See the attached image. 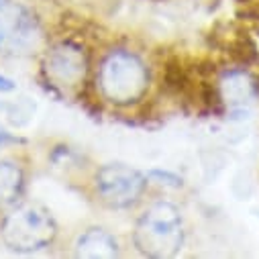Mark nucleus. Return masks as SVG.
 Masks as SVG:
<instances>
[{
    "label": "nucleus",
    "instance_id": "9",
    "mask_svg": "<svg viewBox=\"0 0 259 259\" xmlns=\"http://www.w3.org/2000/svg\"><path fill=\"white\" fill-rule=\"evenodd\" d=\"M147 178L153 180V182H157V184H163L167 188H182L184 186L182 178H178L171 171H163V169H151V171H147Z\"/></svg>",
    "mask_w": 259,
    "mask_h": 259
},
{
    "label": "nucleus",
    "instance_id": "1",
    "mask_svg": "<svg viewBox=\"0 0 259 259\" xmlns=\"http://www.w3.org/2000/svg\"><path fill=\"white\" fill-rule=\"evenodd\" d=\"M96 88L100 96L116 106L143 100L149 88V68L145 59L131 49L104 53L96 68Z\"/></svg>",
    "mask_w": 259,
    "mask_h": 259
},
{
    "label": "nucleus",
    "instance_id": "4",
    "mask_svg": "<svg viewBox=\"0 0 259 259\" xmlns=\"http://www.w3.org/2000/svg\"><path fill=\"white\" fill-rule=\"evenodd\" d=\"M94 190L104 206L124 210L143 200L147 192V176L124 163H104L96 169Z\"/></svg>",
    "mask_w": 259,
    "mask_h": 259
},
{
    "label": "nucleus",
    "instance_id": "2",
    "mask_svg": "<svg viewBox=\"0 0 259 259\" xmlns=\"http://www.w3.org/2000/svg\"><path fill=\"white\" fill-rule=\"evenodd\" d=\"M133 243L149 257L176 255L184 245V219L178 206L165 200L149 204L137 219Z\"/></svg>",
    "mask_w": 259,
    "mask_h": 259
},
{
    "label": "nucleus",
    "instance_id": "5",
    "mask_svg": "<svg viewBox=\"0 0 259 259\" xmlns=\"http://www.w3.org/2000/svg\"><path fill=\"white\" fill-rule=\"evenodd\" d=\"M43 70L49 82L59 88H76L84 82L88 72V55L76 41H57L43 59Z\"/></svg>",
    "mask_w": 259,
    "mask_h": 259
},
{
    "label": "nucleus",
    "instance_id": "10",
    "mask_svg": "<svg viewBox=\"0 0 259 259\" xmlns=\"http://www.w3.org/2000/svg\"><path fill=\"white\" fill-rule=\"evenodd\" d=\"M17 139L11 135V133H7L3 126H0V147H5V145H9V143H15Z\"/></svg>",
    "mask_w": 259,
    "mask_h": 259
},
{
    "label": "nucleus",
    "instance_id": "3",
    "mask_svg": "<svg viewBox=\"0 0 259 259\" xmlns=\"http://www.w3.org/2000/svg\"><path fill=\"white\" fill-rule=\"evenodd\" d=\"M0 231L11 249L31 253L41 251L53 243L57 225L47 208L39 204H21L5 217Z\"/></svg>",
    "mask_w": 259,
    "mask_h": 259
},
{
    "label": "nucleus",
    "instance_id": "6",
    "mask_svg": "<svg viewBox=\"0 0 259 259\" xmlns=\"http://www.w3.org/2000/svg\"><path fill=\"white\" fill-rule=\"evenodd\" d=\"M217 90L225 104L233 108H245L251 102H255L259 94V84L245 70H229L219 80Z\"/></svg>",
    "mask_w": 259,
    "mask_h": 259
},
{
    "label": "nucleus",
    "instance_id": "7",
    "mask_svg": "<svg viewBox=\"0 0 259 259\" xmlns=\"http://www.w3.org/2000/svg\"><path fill=\"white\" fill-rule=\"evenodd\" d=\"M74 253L78 257H116L118 255V241L116 237L104 227H88L84 229L76 243Z\"/></svg>",
    "mask_w": 259,
    "mask_h": 259
},
{
    "label": "nucleus",
    "instance_id": "12",
    "mask_svg": "<svg viewBox=\"0 0 259 259\" xmlns=\"http://www.w3.org/2000/svg\"><path fill=\"white\" fill-rule=\"evenodd\" d=\"M0 5H3V0H0Z\"/></svg>",
    "mask_w": 259,
    "mask_h": 259
},
{
    "label": "nucleus",
    "instance_id": "11",
    "mask_svg": "<svg viewBox=\"0 0 259 259\" xmlns=\"http://www.w3.org/2000/svg\"><path fill=\"white\" fill-rule=\"evenodd\" d=\"M11 90H15L13 80H9V78H5V76H0V92H11Z\"/></svg>",
    "mask_w": 259,
    "mask_h": 259
},
{
    "label": "nucleus",
    "instance_id": "8",
    "mask_svg": "<svg viewBox=\"0 0 259 259\" xmlns=\"http://www.w3.org/2000/svg\"><path fill=\"white\" fill-rule=\"evenodd\" d=\"M25 188V174L15 161H0V210L13 206Z\"/></svg>",
    "mask_w": 259,
    "mask_h": 259
}]
</instances>
